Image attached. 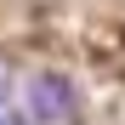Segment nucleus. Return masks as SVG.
I'll return each instance as SVG.
<instances>
[{
    "label": "nucleus",
    "instance_id": "nucleus-1",
    "mask_svg": "<svg viewBox=\"0 0 125 125\" xmlns=\"http://www.w3.org/2000/svg\"><path fill=\"white\" fill-rule=\"evenodd\" d=\"M29 114L34 119H74V85L62 74H40L34 85H29Z\"/></svg>",
    "mask_w": 125,
    "mask_h": 125
}]
</instances>
